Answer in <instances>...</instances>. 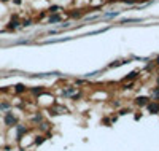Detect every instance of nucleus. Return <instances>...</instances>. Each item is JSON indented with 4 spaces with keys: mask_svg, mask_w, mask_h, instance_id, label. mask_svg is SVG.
<instances>
[{
    "mask_svg": "<svg viewBox=\"0 0 159 151\" xmlns=\"http://www.w3.org/2000/svg\"><path fill=\"white\" fill-rule=\"evenodd\" d=\"M5 121H6V124H10V126H11V124H14V118H13V115H11V113H8V115H6Z\"/></svg>",
    "mask_w": 159,
    "mask_h": 151,
    "instance_id": "f257e3e1",
    "label": "nucleus"
},
{
    "mask_svg": "<svg viewBox=\"0 0 159 151\" xmlns=\"http://www.w3.org/2000/svg\"><path fill=\"white\" fill-rule=\"evenodd\" d=\"M150 111H154V113L159 111V105L158 103H151V105H150Z\"/></svg>",
    "mask_w": 159,
    "mask_h": 151,
    "instance_id": "f03ea898",
    "label": "nucleus"
},
{
    "mask_svg": "<svg viewBox=\"0 0 159 151\" xmlns=\"http://www.w3.org/2000/svg\"><path fill=\"white\" fill-rule=\"evenodd\" d=\"M145 103H147V99H145V97H139V99H137V105H145Z\"/></svg>",
    "mask_w": 159,
    "mask_h": 151,
    "instance_id": "7ed1b4c3",
    "label": "nucleus"
},
{
    "mask_svg": "<svg viewBox=\"0 0 159 151\" xmlns=\"http://www.w3.org/2000/svg\"><path fill=\"white\" fill-rule=\"evenodd\" d=\"M57 21H61V18H59V16H53V18L49 19V22H57Z\"/></svg>",
    "mask_w": 159,
    "mask_h": 151,
    "instance_id": "20e7f679",
    "label": "nucleus"
},
{
    "mask_svg": "<svg viewBox=\"0 0 159 151\" xmlns=\"http://www.w3.org/2000/svg\"><path fill=\"white\" fill-rule=\"evenodd\" d=\"M8 107H10L8 103H2V105H0V110H3V108H8Z\"/></svg>",
    "mask_w": 159,
    "mask_h": 151,
    "instance_id": "39448f33",
    "label": "nucleus"
},
{
    "mask_svg": "<svg viewBox=\"0 0 159 151\" xmlns=\"http://www.w3.org/2000/svg\"><path fill=\"white\" fill-rule=\"evenodd\" d=\"M153 96L156 97V99H159V89H158V91H154V92H153Z\"/></svg>",
    "mask_w": 159,
    "mask_h": 151,
    "instance_id": "423d86ee",
    "label": "nucleus"
},
{
    "mask_svg": "<svg viewBox=\"0 0 159 151\" xmlns=\"http://www.w3.org/2000/svg\"><path fill=\"white\" fill-rule=\"evenodd\" d=\"M158 64H159V57H158Z\"/></svg>",
    "mask_w": 159,
    "mask_h": 151,
    "instance_id": "0eeeda50",
    "label": "nucleus"
},
{
    "mask_svg": "<svg viewBox=\"0 0 159 151\" xmlns=\"http://www.w3.org/2000/svg\"><path fill=\"white\" fill-rule=\"evenodd\" d=\"M158 84H159V78H158Z\"/></svg>",
    "mask_w": 159,
    "mask_h": 151,
    "instance_id": "6e6552de",
    "label": "nucleus"
}]
</instances>
